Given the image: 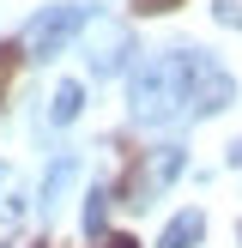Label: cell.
<instances>
[{"mask_svg":"<svg viewBox=\"0 0 242 248\" xmlns=\"http://www.w3.org/2000/svg\"><path fill=\"white\" fill-rule=\"evenodd\" d=\"M236 236H242V230H236Z\"/></svg>","mask_w":242,"mask_h":248,"instance_id":"4fadbf2b","label":"cell"},{"mask_svg":"<svg viewBox=\"0 0 242 248\" xmlns=\"http://www.w3.org/2000/svg\"><path fill=\"white\" fill-rule=\"evenodd\" d=\"M127 6H133V12H139V18H157V12H176V6H182V0H127Z\"/></svg>","mask_w":242,"mask_h":248,"instance_id":"9c48e42d","label":"cell"},{"mask_svg":"<svg viewBox=\"0 0 242 248\" xmlns=\"http://www.w3.org/2000/svg\"><path fill=\"white\" fill-rule=\"evenodd\" d=\"M200 236H206V218L200 212H176L164 224V236H157V248H200Z\"/></svg>","mask_w":242,"mask_h":248,"instance_id":"277c9868","label":"cell"},{"mask_svg":"<svg viewBox=\"0 0 242 248\" xmlns=\"http://www.w3.org/2000/svg\"><path fill=\"white\" fill-rule=\"evenodd\" d=\"M0 218L6 224L24 218V176H18V164H0Z\"/></svg>","mask_w":242,"mask_h":248,"instance_id":"5b68a950","label":"cell"},{"mask_svg":"<svg viewBox=\"0 0 242 248\" xmlns=\"http://www.w3.org/2000/svg\"><path fill=\"white\" fill-rule=\"evenodd\" d=\"M97 248H139V242H133L127 230H115V236H97Z\"/></svg>","mask_w":242,"mask_h":248,"instance_id":"30bf717a","label":"cell"},{"mask_svg":"<svg viewBox=\"0 0 242 248\" xmlns=\"http://www.w3.org/2000/svg\"><path fill=\"white\" fill-rule=\"evenodd\" d=\"M24 248H48V242H24Z\"/></svg>","mask_w":242,"mask_h":248,"instance_id":"7c38bea8","label":"cell"},{"mask_svg":"<svg viewBox=\"0 0 242 248\" xmlns=\"http://www.w3.org/2000/svg\"><path fill=\"white\" fill-rule=\"evenodd\" d=\"M230 97H236V85H230L212 61H200L188 48V109H194V115H212V109H224Z\"/></svg>","mask_w":242,"mask_h":248,"instance_id":"3957f363","label":"cell"},{"mask_svg":"<svg viewBox=\"0 0 242 248\" xmlns=\"http://www.w3.org/2000/svg\"><path fill=\"white\" fill-rule=\"evenodd\" d=\"M79 109H85V85H79V79H60V85H55V103H48V121L67 127Z\"/></svg>","mask_w":242,"mask_h":248,"instance_id":"8992f818","label":"cell"},{"mask_svg":"<svg viewBox=\"0 0 242 248\" xmlns=\"http://www.w3.org/2000/svg\"><path fill=\"white\" fill-rule=\"evenodd\" d=\"M24 73V43H0V109L12 97V79Z\"/></svg>","mask_w":242,"mask_h":248,"instance_id":"52a82bcc","label":"cell"},{"mask_svg":"<svg viewBox=\"0 0 242 248\" xmlns=\"http://www.w3.org/2000/svg\"><path fill=\"white\" fill-rule=\"evenodd\" d=\"M212 18H218V24H236V31H242V0H212Z\"/></svg>","mask_w":242,"mask_h":248,"instance_id":"ba28073f","label":"cell"},{"mask_svg":"<svg viewBox=\"0 0 242 248\" xmlns=\"http://www.w3.org/2000/svg\"><path fill=\"white\" fill-rule=\"evenodd\" d=\"M176 103H188V48L169 55V61H157V67H145L139 85H133V109H139L145 121L169 115Z\"/></svg>","mask_w":242,"mask_h":248,"instance_id":"6da1fadb","label":"cell"},{"mask_svg":"<svg viewBox=\"0 0 242 248\" xmlns=\"http://www.w3.org/2000/svg\"><path fill=\"white\" fill-rule=\"evenodd\" d=\"M79 31V6H48V12H36L30 18V31L18 36L24 43V61H48V55H60V43Z\"/></svg>","mask_w":242,"mask_h":248,"instance_id":"7a4b0ae2","label":"cell"},{"mask_svg":"<svg viewBox=\"0 0 242 248\" xmlns=\"http://www.w3.org/2000/svg\"><path fill=\"white\" fill-rule=\"evenodd\" d=\"M230 164H242V140H236V145H230Z\"/></svg>","mask_w":242,"mask_h":248,"instance_id":"8fae6325","label":"cell"}]
</instances>
